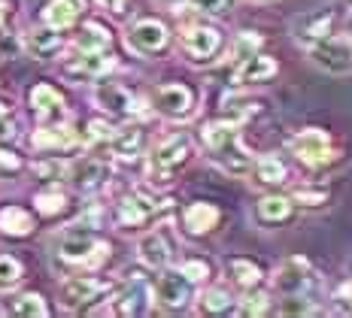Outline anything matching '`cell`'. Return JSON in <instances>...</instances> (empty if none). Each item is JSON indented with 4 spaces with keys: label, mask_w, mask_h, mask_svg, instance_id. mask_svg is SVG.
<instances>
[{
    "label": "cell",
    "mask_w": 352,
    "mask_h": 318,
    "mask_svg": "<svg viewBox=\"0 0 352 318\" xmlns=\"http://www.w3.org/2000/svg\"><path fill=\"white\" fill-rule=\"evenodd\" d=\"M201 139L207 146L210 158L216 161L225 173L231 176H243L252 170V158L246 155V149L240 146V134H237V124L222 118V122H212L201 130Z\"/></svg>",
    "instance_id": "6da1fadb"
},
{
    "label": "cell",
    "mask_w": 352,
    "mask_h": 318,
    "mask_svg": "<svg viewBox=\"0 0 352 318\" xmlns=\"http://www.w3.org/2000/svg\"><path fill=\"white\" fill-rule=\"evenodd\" d=\"M188 155H192V139H188L186 134L167 137L164 143H158L149 155V167H146L149 170V179L152 182H167L176 170L188 161Z\"/></svg>",
    "instance_id": "7a4b0ae2"
},
{
    "label": "cell",
    "mask_w": 352,
    "mask_h": 318,
    "mask_svg": "<svg viewBox=\"0 0 352 318\" xmlns=\"http://www.w3.org/2000/svg\"><path fill=\"white\" fill-rule=\"evenodd\" d=\"M310 61L331 76H346L352 70V46L340 36H319L310 43Z\"/></svg>",
    "instance_id": "3957f363"
},
{
    "label": "cell",
    "mask_w": 352,
    "mask_h": 318,
    "mask_svg": "<svg viewBox=\"0 0 352 318\" xmlns=\"http://www.w3.org/2000/svg\"><path fill=\"white\" fill-rule=\"evenodd\" d=\"M58 255H61L67 264H79V267H98V264L109 255V246L98 242L91 234L73 231V234H67L61 240V246H58Z\"/></svg>",
    "instance_id": "277c9868"
},
{
    "label": "cell",
    "mask_w": 352,
    "mask_h": 318,
    "mask_svg": "<svg viewBox=\"0 0 352 318\" xmlns=\"http://www.w3.org/2000/svg\"><path fill=\"white\" fill-rule=\"evenodd\" d=\"M192 300V279L182 270H164L155 282V303L164 313H179Z\"/></svg>",
    "instance_id": "5b68a950"
},
{
    "label": "cell",
    "mask_w": 352,
    "mask_h": 318,
    "mask_svg": "<svg viewBox=\"0 0 352 318\" xmlns=\"http://www.w3.org/2000/svg\"><path fill=\"white\" fill-rule=\"evenodd\" d=\"M289 149L300 164H307V167H322L331 161V139L319 128H307V130H300L298 137H292Z\"/></svg>",
    "instance_id": "8992f818"
},
{
    "label": "cell",
    "mask_w": 352,
    "mask_h": 318,
    "mask_svg": "<svg viewBox=\"0 0 352 318\" xmlns=\"http://www.w3.org/2000/svg\"><path fill=\"white\" fill-rule=\"evenodd\" d=\"M131 52L137 55H155L167 46V27L161 25L158 19H140L137 25L128 27V36H124Z\"/></svg>",
    "instance_id": "52a82bcc"
},
{
    "label": "cell",
    "mask_w": 352,
    "mask_h": 318,
    "mask_svg": "<svg viewBox=\"0 0 352 318\" xmlns=\"http://www.w3.org/2000/svg\"><path fill=\"white\" fill-rule=\"evenodd\" d=\"M109 285L100 282V279L94 276H73L67 282L61 285V291H58V297H61V306L64 309H82L88 306L91 300H98L100 294H107Z\"/></svg>",
    "instance_id": "ba28073f"
},
{
    "label": "cell",
    "mask_w": 352,
    "mask_h": 318,
    "mask_svg": "<svg viewBox=\"0 0 352 318\" xmlns=\"http://www.w3.org/2000/svg\"><path fill=\"white\" fill-rule=\"evenodd\" d=\"M179 43L192 61H210V58L219 52V46H222V36H219L216 27L195 25V27H186V31H182Z\"/></svg>",
    "instance_id": "9c48e42d"
},
{
    "label": "cell",
    "mask_w": 352,
    "mask_h": 318,
    "mask_svg": "<svg viewBox=\"0 0 352 318\" xmlns=\"http://www.w3.org/2000/svg\"><path fill=\"white\" fill-rule=\"evenodd\" d=\"M152 106L164 118H186L195 106V98L186 85H161L158 91L152 94Z\"/></svg>",
    "instance_id": "30bf717a"
},
{
    "label": "cell",
    "mask_w": 352,
    "mask_h": 318,
    "mask_svg": "<svg viewBox=\"0 0 352 318\" xmlns=\"http://www.w3.org/2000/svg\"><path fill=\"white\" fill-rule=\"evenodd\" d=\"M94 100H98V106H104L109 115H119V118H131L140 113V106H137V98L128 91V88L116 85V82H104L94 88Z\"/></svg>",
    "instance_id": "8fae6325"
},
{
    "label": "cell",
    "mask_w": 352,
    "mask_h": 318,
    "mask_svg": "<svg viewBox=\"0 0 352 318\" xmlns=\"http://www.w3.org/2000/svg\"><path fill=\"white\" fill-rule=\"evenodd\" d=\"M161 206H164V203H158L155 197L146 194V191H131V194L119 203V225L137 227V225H143L146 218L155 216Z\"/></svg>",
    "instance_id": "7c38bea8"
},
{
    "label": "cell",
    "mask_w": 352,
    "mask_h": 318,
    "mask_svg": "<svg viewBox=\"0 0 352 318\" xmlns=\"http://www.w3.org/2000/svg\"><path fill=\"white\" fill-rule=\"evenodd\" d=\"M109 164L107 161H100V158H82V161H76V164L70 167V185L76 191H98L100 185H104L109 179Z\"/></svg>",
    "instance_id": "4fadbf2b"
},
{
    "label": "cell",
    "mask_w": 352,
    "mask_h": 318,
    "mask_svg": "<svg viewBox=\"0 0 352 318\" xmlns=\"http://www.w3.org/2000/svg\"><path fill=\"white\" fill-rule=\"evenodd\" d=\"M137 255H140V261L146 264V267L164 270L173 258V242L167 240L164 231H152V234L140 236V242H137Z\"/></svg>",
    "instance_id": "5bb4252c"
},
{
    "label": "cell",
    "mask_w": 352,
    "mask_h": 318,
    "mask_svg": "<svg viewBox=\"0 0 352 318\" xmlns=\"http://www.w3.org/2000/svg\"><path fill=\"white\" fill-rule=\"evenodd\" d=\"M307 282H310V264L304 258H285L280 264L274 276V285L280 294H295V291H304Z\"/></svg>",
    "instance_id": "9a60e30c"
},
{
    "label": "cell",
    "mask_w": 352,
    "mask_h": 318,
    "mask_svg": "<svg viewBox=\"0 0 352 318\" xmlns=\"http://www.w3.org/2000/svg\"><path fill=\"white\" fill-rule=\"evenodd\" d=\"M274 73H276V61H274V58L261 55V52H252L246 61H240L237 73H234V82H237V85L264 82V79H270Z\"/></svg>",
    "instance_id": "2e32d148"
},
{
    "label": "cell",
    "mask_w": 352,
    "mask_h": 318,
    "mask_svg": "<svg viewBox=\"0 0 352 318\" xmlns=\"http://www.w3.org/2000/svg\"><path fill=\"white\" fill-rule=\"evenodd\" d=\"M113 67H116V61L109 55H104V52H82V55L67 67V73L70 76H82V79H98Z\"/></svg>",
    "instance_id": "e0dca14e"
},
{
    "label": "cell",
    "mask_w": 352,
    "mask_h": 318,
    "mask_svg": "<svg viewBox=\"0 0 352 318\" xmlns=\"http://www.w3.org/2000/svg\"><path fill=\"white\" fill-rule=\"evenodd\" d=\"M82 10H85L82 0H52L46 6V12H43V19H46L49 27L61 31V27H70L73 21L82 16Z\"/></svg>",
    "instance_id": "ac0fdd59"
},
{
    "label": "cell",
    "mask_w": 352,
    "mask_h": 318,
    "mask_svg": "<svg viewBox=\"0 0 352 318\" xmlns=\"http://www.w3.org/2000/svg\"><path fill=\"white\" fill-rule=\"evenodd\" d=\"M31 106H34V113L40 115L43 122H52V118H58L64 113V100H61V94H58L52 85H36L31 91Z\"/></svg>",
    "instance_id": "d6986e66"
},
{
    "label": "cell",
    "mask_w": 352,
    "mask_h": 318,
    "mask_svg": "<svg viewBox=\"0 0 352 318\" xmlns=\"http://www.w3.org/2000/svg\"><path fill=\"white\" fill-rule=\"evenodd\" d=\"M149 306V288L143 282H131L124 291L116 297V313L119 315H140Z\"/></svg>",
    "instance_id": "ffe728a7"
},
{
    "label": "cell",
    "mask_w": 352,
    "mask_h": 318,
    "mask_svg": "<svg viewBox=\"0 0 352 318\" xmlns=\"http://www.w3.org/2000/svg\"><path fill=\"white\" fill-rule=\"evenodd\" d=\"M182 221H186L188 234H210L219 225V209L212 203H192Z\"/></svg>",
    "instance_id": "44dd1931"
},
{
    "label": "cell",
    "mask_w": 352,
    "mask_h": 318,
    "mask_svg": "<svg viewBox=\"0 0 352 318\" xmlns=\"http://www.w3.org/2000/svg\"><path fill=\"white\" fill-rule=\"evenodd\" d=\"M0 231L6 236H28L34 231V218L21 206H6L0 209Z\"/></svg>",
    "instance_id": "7402d4cb"
},
{
    "label": "cell",
    "mask_w": 352,
    "mask_h": 318,
    "mask_svg": "<svg viewBox=\"0 0 352 318\" xmlns=\"http://www.w3.org/2000/svg\"><path fill=\"white\" fill-rule=\"evenodd\" d=\"M58 46H61V36L55 27H40V31H31L25 36V49L34 58H49L52 52H58Z\"/></svg>",
    "instance_id": "603a6c76"
},
{
    "label": "cell",
    "mask_w": 352,
    "mask_h": 318,
    "mask_svg": "<svg viewBox=\"0 0 352 318\" xmlns=\"http://www.w3.org/2000/svg\"><path fill=\"white\" fill-rule=\"evenodd\" d=\"M109 143H113V152L119 155V158L134 161L137 155H140V149H143V134L137 128H122V130H113Z\"/></svg>",
    "instance_id": "cb8c5ba5"
},
{
    "label": "cell",
    "mask_w": 352,
    "mask_h": 318,
    "mask_svg": "<svg viewBox=\"0 0 352 318\" xmlns=\"http://www.w3.org/2000/svg\"><path fill=\"white\" fill-rule=\"evenodd\" d=\"M289 212H292V201H289V197H276V194L261 197L258 206H255V216H258L261 225H276V221H285V218H289Z\"/></svg>",
    "instance_id": "d4e9b609"
},
{
    "label": "cell",
    "mask_w": 352,
    "mask_h": 318,
    "mask_svg": "<svg viewBox=\"0 0 352 318\" xmlns=\"http://www.w3.org/2000/svg\"><path fill=\"white\" fill-rule=\"evenodd\" d=\"M6 313L19 315V318H43V315H49V309H46V300H43L40 294L28 291V294H19V297H12L6 303Z\"/></svg>",
    "instance_id": "484cf974"
},
{
    "label": "cell",
    "mask_w": 352,
    "mask_h": 318,
    "mask_svg": "<svg viewBox=\"0 0 352 318\" xmlns=\"http://www.w3.org/2000/svg\"><path fill=\"white\" fill-rule=\"evenodd\" d=\"M76 143V134L64 124H55V128H43L34 134V146L36 149H67V146Z\"/></svg>",
    "instance_id": "4316f807"
},
{
    "label": "cell",
    "mask_w": 352,
    "mask_h": 318,
    "mask_svg": "<svg viewBox=\"0 0 352 318\" xmlns=\"http://www.w3.org/2000/svg\"><path fill=\"white\" fill-rule=\"evenodd\" d=\"M107 46H109V34H107V27L98 25V21H88V25H82V31L76 34L79 52H107Z\"/></svg>",
    "instance_id": "83f0119b"
},
{
    "label": "cell",
    "mask_w": 352,
    "mask_h": 318,
    "mask_svg": "<svg viewBox=\"0 0 352 318\" xmlns=\"http://www.w3.org/2000/svg\"><path fill=\"white\" fill-rule=\"evenodd\" d=\"M255 176H258V182H267V185H280L285 182V164L276 155H261L258 161H255Z\"/></svg>",
    "instance_id": "f1b7e54d"
},
{
    "label": "cell",
    "mask_w": 352,
    "mask_h": 318,
    "mask_svg": "<svg viewBox=\"0 0 352 318\" xmlns=\"http://www.w3.org/2000/svg\"><path fill=\"white\" fill-rule=\"evenodd\" d=\"M228 270H231L234 282H237L240 288H252V285H258V279H261V270L255 267L252 261H243V258L231 261V264H228Z\"/></svg>",
    "instance_id": "f546056e"
},
{
    "label": "cell",
    "mask_w": 352,
    "mask_h": 318,
    "mask_svg": "<svg viewBox=\"0 0 352 318\" xmlns=\"http://www.w3.org/2000/svg\"><path fill=\"white\" fill-rule=\"evenodd\" d=\"M231 309V294L225 288H207L201 294V313H228Z\"/></svg>",
    "instance_id": "4dcf8cb0"
},
{
    "label": "cell",
    "mask_w": 352,
    "mask_h": 318,
    "mask_svg": "<svg viewBox=\"0 0 352 318\" xmlns=\"http://www.w3.org/2000/svg\"><path fill=\"white\" fill-rule=\"evenodd\" d=\"M21 276H25V270H21V264L16 261V258H12V255H0V291L16 288L21 282Z\"/></svg>",
    "instance_id": "1f68e13d"
},
{
    "label": "cell",
    "mask_w": 352,
    "mask_h": 318,
    "mask_svg": "<svg viewBox=\"0 0 352 318\" xmlns=\"http://www.w3.org/2000/svg\"><path fill=\"white\" fill-rule=\"evenodd\" d=\"M36 209L43 212V216H58V212H64L67 209V197H64V191H43V194H36Z\"/></svg>",
    "instance_id": "d6a6232c"
},
{
    "label": "cell",
    "mask_w": 352,
    "mask_h": 318,
    "mask_svg": "<svg viewBox=\"0 0 352 318\" xmlns=\"http://www.w3.org/2000/svg\"><path fill=\"white\" fill-rule=\"evenodd\" d=\"M276 313H283V315H307V313H313V303L307 300L300 291L283 294V300H280V306H276Z\"/></svg>",
    "instance_id": "836d02e7"
},
{
    "label": "cell",
    "mask_w": 352,
    "mask_h": 318,
    "mask_svg": "<svg viewBox=\"0 0 352 318\" xmlns=\"http://www.w3.org/2000/svg\"><path fill=\"white\" fill-rule=\"evenodd\" d=\"M267 309H270V300H267V294H261V291L246 294L243 303H240V315H264Z\"/></svg>",
    "instance_id": "e575fe53"
},
{
    "label": "cell",
    "mask_w": 352,
    "mask_h": 318,
    "mask_svg": "<svg viewBox=\"0 0 352 318\" xmlns=\"http://www.w3.org/2000/svg\"><path fill=\"white\" fill-rule=\"evenodd\" d=\"M258 46H261V40L255 34H240L237 43H234V61H246Z\"/></svg>",
    "instance_id": "d590c367"
},
{
    "label": "cell",
    "mask_w": 352,
    "mask_h": 318,
    "mask_svg": "<svg viewBox=\"0 0 352 318\" xmlns=\"http://www.w3.org/2000/svg\"><path fill=\"white\" fill-rule=\"evenodd\" d=\"M195 12H204V16H219L231 6V0H186Z\"/></svg>",
    "instance_id": "8d00e7d4"
},
{
    "label": "cell",
    "mask_w": 352,
    "mask_h": 318,
    "mask_svg": "<svg viewBox=\"0 0 352 318\" xmlns=\"http://www.w3.org/2000/svg\"><path fill=\"white\" fill-rule=\"evenodd\" d=\"M182 273H186L192 282H204V279L210 276V270H207V264L204 261H186L182 264Z\"/></svg>",
    "instance_id": "74e56055"
},
{
    "label": "cell",
    "mask_w": 352,
    "mask_h": 318,
    "mask_svg": "<svg viewBox=\"0 0 352 318\" xmlns=\"http://www.w3.org/2000/svg\"><path fill=\"white\" fill-rule=\"evenodd\" d=\"M113 130L116 128H109L107 122H91V124H88L85 139H91V143H94V139H109V137H113Z\"/></svg>",
    "instance_id": "f35d334b"
},
{
    "label": "cell",
    "mask_w": 352,
    "mask_h": 318,
    "mask_svg": "<svg viewBox=\"0 0 352 318\" xmlns=\"http://www.w3.org/2000/svg\"><path fill=\"white\" fill-rule=\"evenodd\" d=\"M295 201L304 203V206H319V203H325V194H322V191L319 194H313V191H298Z\"/></svg>",
    "instance_id": "ab89813d"
},
{
    "label": "cell",
    "mask_w": 352,
    "mask_h": 318,
    "mask_svg": "<svg viewBox=\"0 0 352 318\" xmlns=\"http://www.w3.org/2000/svg\"><path fill=\"white\" fill-rule=\"evenodd\" d=\"M0 167H3V170H16L19 167V158H12V152L0 149Z\"/></svg>",
    "instance_id": "60d3db41"
},
{
    "label": "cell",
    "mask_w": 352,
    "mask_h": 318,
    "mask_svg": "<svg viewBox=\"0 0 352 318\" xmlns=\"http://www.w3.org/2000/svg\"><path fill=\"white\" fill-rule=\"evenodd\" d=\"M10 137H12V124H10V118L0 113V139H10Z\"/></svg>",
    "instance_id": "b9f144b4"
},
{
    "label": "cell",
    "mask_w": 352,
    "mask_h": 318,
    "mask_svg": "<svg viewBox=\"0 0 352 318\" xmlns=\"http://www.w3.org/2000/svg\"><path fill=\"white\" fill-rule=\"evenodd\" d=\"M98 3H104L107 10H113V12H122L124 10V0H98Z\"/></svg>",
    "instance_id": "7bdbcfd3"
},
{
    "label": "cell",
    "mask_w": 352,
    "mask_h": 318,
    "mask_svg": "<svg viewBox=\"0 0 352 318\" xmlns=\"http://www.w3.org/2000/svg\"><path fill=\"white\" fill-rule=\"evenodd\" d=\"M3 16H6V6L0 3V25H3Z\"/></svg>",
    "instance_id": "ee69618b"
},
{
    "label": "cell",
    "mask_w": 352,
    "mask_h": 318,
    "mask_svg": "<svg viewBox=\"0 0 352 318\" xmlns=\"http://www.w3.org/2000/svg\"><path fill=\"white\" fill-rule=\"evenodd\" d=\"M167 3H186V0H167Z\"/></svg>",
    "instance_id": "f6af8a7d"
},
{
    "label": "cell",
    "mask_w": 352,
    "mask_h": 318,
    "mask_svg": "<svg viewBox=\"0 0 352 318\" xmlns=\"http://www.w3.org/2000/svg\"><path fill=\"white\" fill-rule=\"evenodd\" d=\"M346 6H349V10H352V0H346Z\"/></svg>",
    "instance_id": "bcb514c9"
}]
</instances>
